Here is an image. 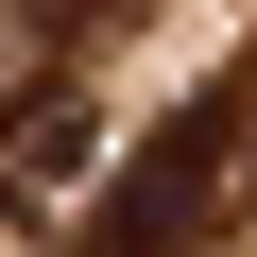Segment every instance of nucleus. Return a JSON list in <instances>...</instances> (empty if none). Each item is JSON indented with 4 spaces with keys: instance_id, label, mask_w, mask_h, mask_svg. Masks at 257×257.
I'll list each match as a JSON object with an SVG mask.
<instances>
[{
    "instance_id": "7ed1b4c3",
    "label": "nucleus",
    "mask_w": 257,
    "mask_h": 257,
    "mask_svg": "<svg viewBox=\"0 0 257 257\" xmlns=\"http://www.w3.org/2000/svg\"><path fill=\"white\" fill-rule=\"evenodd\" d=\"M240 189H257V155H240Z\"/></svg>"
},
{
    "instance_id": "f03ea898",
    "label": "nucleus",
    "mask_w": 257,
    "mask_h": 257,
    "mask_svg": "<svg viewBox=\"0 0 257 257\" xmlns=\"http://www.w3.org/2000/svg\"><path fill=\"white\" fill-rule=\"evenodd\" d=\"M86 155V103H35L18 120V138H0V223H18V206H52V172Z\"/></svg>"
},
{
    "instance_id": "f257e3e1",
    "label": "nucleus",
    "mask_w": 257,
    "mask_h": 257,
    "mask_svg": "<svg viewBox=\"0 0 257 257\" xmlns=\"http://www.w3.org/2000/svg\"><path fill=\"white\" fill-rule=\"evenodd\" d=\"M223 155H240V86H189L155 138H138V172H120V206H103V240H86V257H189V223H206Z\"/></svg>"
}]
</instances>
